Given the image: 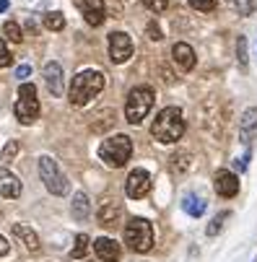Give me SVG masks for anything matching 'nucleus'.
Listing matches in <instances>:
<instances>
[{
    "label": "nucleus",
    "mask_w": 257,
    "mask_h": 262,
    "mask_svg": "<svg viewBox=\"0 0 257 262\" xmlns=\"http://www.w3.org/2000/svg\"><path fill=\"white\" fill-rule=\"evenodd\" d=\"M42 21H45V26H47V29H52V31H60V29L65 26V16H62V13H57V11H50Z\"/></svg>",
    "instance_id": "nucleus-24"
},
{
    "label": "nucleus",
    "mask_w": 257,
    "mask_h": 262,
    "mask_svg": "<svg viewBox=\"0 0 257 262\" xmlns=\"http://www.w3.org/2000/svg\"><path fill=\"white\" fill-rule=\"evenodd\" d=\"M148 36H151L154 42L164 39V34H161V29H159V24H156V21H151V24H148Z\"/></svg>",
    "instance_id": "nucleus-32"
},
{
    "label": "nucleus",
    "mask_w": 257,
    "mask_h": 262,
    "mask_svg": "<svg viewBox=\"0 0 257 262\" xmlns=\"http://www.w3.org/2000/svg\"><path fill=\"white\" fill-rule=\"evenodd\" d=\"M120 213H122L120 203H115V200L104 203V205L99 208V213H96V221H99V226H115V223L120 221Z\"/></svg>",
    "instance_id": "nucleus-17"
},
{
    "label": "nucleus",
    "mask_w": 257,
    "mask_h": 262,
    "mask_svg": "<svg viewBox=\"0 0 257 262\" xmlns=\"http://www.w3.org/2000/svg\"><path fill=\"white\" fill-rule=\"evenodd\" d=\"M86 252H89V236H86V234H78V236H76V247L70 249V257L81 259Z\"/></svg>",
    "instance_id": "nucleus-26"
},
{
    "label": "nucleus",
    "mask_w": 257,
    "mask_h": 262,
    "mask_svg": "<svg viewBox=\"0 0 257 262\" xmlns=\"http://www.w3.org/2000/svg\"><path fill=\"white\" fill-rule=\"evenodd\" d=\"M11 252V244L6 242V236H0V257H6Z\"/></svg>",
    "instance_id": "nucleus-34"
},
{
    "label": "nucleus",
    "mask_w": 257,
    "mask_h": 262,
    "mask_svg": "<svg viewBox=\"0 0 257 262\" xmlns=\"http://www.w3.org/2000/svg\"><path fill=\"white\" fill-rule=\"evenodd\" d=\"M31 76V65H18L16 68V78L21 81V78H29Z\"/></svg>",
    "instance_id": "nucleus-33"
},
{
    "label": "nucleus",
    "mask_w": 257,
    "mask_h": 262,
    "mask_svg": "<svg viewBox=\"0 0 257 262\" xmlns=\"http://www.w3.org/2000/svg\"><path fill=\"white\" fill-rule=\"evenodd\" d=\"M239 138H242V143H247V145L257 138V106L244 109V115H242V120H239Z\"/></svg>",
    "instance_id": "nucleus-12"
},
{
    "label": "nucleus",
    "mask_w": 257,
    "mask_h": 262,
    "mask_svg": "<svg viewBox=\"0 0 257 262\" xmlns=\"http://www.w3.org/2000/svg\"><path fill=\"white\" fill-rule=\"evenodd\" d=\"M154 101H156V94L151 86H135L125 101V120L130 125H140L154 109Z\"/></svg>",
    "instance_id": "nucleus-3"
},
{
    "label": "nucleus",
    "mask_w": 257,
    "mask_h": 262,
    "mask_svg": "<svg viewBox=\"0 0 257 262\" xmlns=\"http://www.w3.org/2000/svg\"><path fill=\"white\" fill-rule=\"evenodd\" d=\"M182 208H185V213L192 215V218H200V215L205 213V203H203L198 195H187L185 203H182Z\"/></svg>",
    "instance_id": "nucleus-20"
},
{
    "label": "nucleus",
    "mask_w": 257,
    "mask_h": 262,
    "mask_svg": "<svg viewBox=\"0 0 257 262\" xmlns=\"http://www.w3.org/2000/svg\"><path fill=\"white\" fill-rule=\"evenodd\" d=\"M81 11L89 26H101L106 18V8H104V0H81Z\"/></svg>",
    "instance_id": "nucleus-13"
},
{
    "label": "nucleus",
    "mask_w": 257,
    "mask_h": 262,
    "mask_svg": "<svg viewBox=\"0 0 257 262\" xmlns=\"http://www.w3.org/2000/svg\"><path fill=\"white\" fill-rule=\"evenodd\" d=\"M135 52V45H133V36L127 31H112L109 34V57H112V62L122 65L133 57Z\"/></svg>",
    "instance_id": "nucleus-8"
},
{
    "label": "nucleus",
    "mask_w": 257,
    "mask_h": 262,
    "mask_svg": "<svg viewBox=\"0 0 257 262\" xmlns=\"http://www.w3.org/2000/svg\"><path fill=\"white\" fill-rule=\"evenodd\" d=\"M213 187H216V192L221 195V198H234L239 192V177L234 171H229V169H221V171L216 174Z\"/></svg>",
    "instance_id": "nucleus-11"
},
{
    "label": "nucleus",
    "mask_w": 257,
    "mask_h": 262,
    "mask_svg": "<svg viewBox=\"0 0 257 262\" xmlns=\"http://www.w3.org/2000/svg\"><path fill=\"white\" fill-rule=\"evenodd\" d=\"M11 8V3H8V0H0V13H6Z\"/></svg>",
    "instance_id": "nucleus-36"
},
{
    "label": "nucleus",
    "mask_w": 257,
    "mask_h": 262,
    "mask_svg": "<svg viewBox=\"0 0 257 262\" xmlns=\"http://www.w3.org/2000/svg\"><path fill=\"white\" fill-rule=\"evenodd\" d=\"M125 244L133 252H148L154 247V226L145 218H133L125 226Z\"/></svg>",
    "instance_id": "nucleus-5"
},
{
    "label": "nucleus",
    "mask_w": 257,
    "mask_h": 262,
    "mask_svg": "<svg viewBox=\"0 0 257 262\" xmlns=\"http://www.w3.org/2000/svg\"><path fill=\"white\" fill-rule=\"evenodd\" d=\"M151 135L159 143H177L182 135H185V120H182V112L177 106H166L161 109L154 125H151Z\"/></svg>",
    "instance_id": "nucleus-2"
},
{
    "label": "nucleus",
    "mask_w": 257,
    "mask_h": 262,
    "mask_svg": "<svg viewBox=\"0 0 257 262\" xmlns=\"http://www.w3.org/2000/svg\"><path fill=\"white\" fill-rule=\"evenodd\" d=\"M247 161H249V156H242V159H237V169H239V171H244V169H247Z\"/></svg>",
    "instance_id": "nucleus-35"
},
{
    "label": "nucleus",
    "mask_w": 257,
    "mask_h": 262,
    "mask_svg": "<svg viewBox=\"0 0 257 262\" xmlns=\"http://www.w3.org/2000/svg\"><path fill=\"white\" fill-rule=\"evenodd\" d=\"M151 190V174L145 171V169H133L127 174V182H125V192L130 200H140L145 198Z\"/></svg>",
    "instance_id": "nucleus-9"
},
{
    "label": "nucleus",
    "mask_w": 257,
    "mask_h": 262,
    "mask_svg": "<svg viewBox=\"0 0 257 262\" xmlns=\"http://www.w3.org/2000/svg\"><path fill=\"white\" fill-rule=\"evenodd\" d=\"M172 57H174V62H177L182 70H192L195 62H198L195 50H192L187 42H177V45L172 47Z\"/></svg>",
    "instance_id": "nucleus-14"
},
{
    "label": "nucleus",
    "mask_w": 257,
    "mask_h": 262,
    "mask_svg": "<svg viewBox=\"0 0 257 262\" xmlns=\"http://www.w3.org/2000/svg\"><path fill=\"white\" fill-rule=\"evenodd\" d=\"M187 3H190V8L203 11V13H210L216 8V0H187Z\"/></svg>",
    "instance_id": "nucleus-28"
},
{
    "label": "nucleus",
    "mask_w": 257,
    "mask_h": 262,
    "mask_svg": "<svg viewBox=\"0 0 257 262\" xmlns=\"http://www.w3.org/2000/svg\"><path fill=\"white\" fill-rule=\"evenodd\" d=\"M18 151H21V143H18V140H8V143L3 145V151H0V164H11Z\"/></svg>",
    "instance_id": "nucleus-21"
},
{
    "label": "nucleus",
    "mask_w": 257,
    "mask_h": 262,
    "mask_svg": "<svg viewBox=\"0 0 257 262\" xmlns=\"http://www.w3.org/2000/svg\"><path fill=\"white\" fill-rule=\"evenodd\" d=\"M226 221H229V213H226V210H224V213H218V215H216V218H213V221L208 223V229H205V234H208V236H216L218 231L224 229V223H226Z\"/></svg>",
    "instance_id": "nucleus-25"
},
{
    "label": "nucleus",
    "mask_w": 257,
    "mask_h": 262,
    "mask_svg": "<svg viewBox=\"0 0 257 262\" xmlns=\"http://www.w3.org/2000/svg\"><path fill=\"white\" fill-rule=\"evenodd\" d=\"M169 161H172V171H177V174H185V171L190 169V154H185V151L174 154Z\"/></svg>",
    "instance_id": "nucleus-22"
},
{
    "label": "nucleus",
    "mask_w": 257,
    "mask_h": 262,
    "mask_svg": "<svg viewBox=\"0 0 257 262\" xmlns=\"http://www.w3.org/2000/svg\"><path fill=\"white\" fill-rule=\"evenodd\" d=\"M42 78H45V86L52 96H62L65 94V73H62V65L60 62H47L45 70H42Z\"/></svg>",
    "instance_id": "nucleus-10"
},
{
    "label": "nucleus",
    "mask_w": 257,
    "mask_h": 262,
    "mask_svg": "<svg viewBox=\"0 0 257 262\" xmlns=\"http://www.w3.org/2000/svg\"><path fill=\"white\" fill-rule=\"evenodd\" d=\"M106 86V76L99 70H81L76 78L70 81L68 89V99L73 106H86L91 99L99 96V91Z\"/></svg>",
    "instance_id": "nucleus-1"
},
{
    "label": "nucleus",
    "mask_w": 257,
    "mask_h": 262,
    "mask_svg": "<svg viewBox=\"0 0 257 262\" xmlns=\"http://www.w3.org/2000/svg\"><path fill=\"white\" fill-rule=\"evenodd\" d=\"M94 252L104 259V262H117L120 259V244L109 236H99L94 242Z\"/></svg>",
    "instance_id": "nucleus-15"
},
{
    "label": "nucleus",
    "mask_w": 257,
    "mask_h": 262,
    "mask_svg": "<svg viewBox=\"0 0 257 262\" xmlns=\"http://www.w3.org/2000/svg\"><path fill=\"white\" fill-rule=\"evenodd\" d=\"M133 156V140L127 135H115V138H106L99 145V159L112 166V169H122Z\"/></svg>",
    "instance_id": "nucleus-4"
},
{
    "label": "nucleus",
    "mask_w": 257,
    "mask_h": 262,
    "mask_svg": "<svg viewBox=\"0 0 257 262\" xmlns=\"http://www.w3.org/2000/svg\"><path fill=\"white\" fill-rule=\"evenodd\" d=\"M234 6L242 16H252L257 11V0H234Z\"/></svg>",
    "instance_id": "nucleus-27"
},
{
    "label": "nucleus",
    "mask_w": 257,
    "mask_h": 262,
    "mask_svg": "<svg viewBox=\"0 0 257 262\" xmlns=\"http://www.w3.org/2000/svg\"><path fill=\"white\" fill-rule=\"evenodd\" d=\"M13 234L24 242V247H26L29 252H39L42 242H39V236H36V231H34V229L24 226V223H13Z\"/></svg>",
    "instance_id": "nucleus-18"
},
{
    "label": "nucleus",
    "mask_w": 257,
    "mask_h": 262,
    "mask_svg": "<svg viewBox=\"0 0 257 262\" xmlns=\"http://www.w3.org/2000/svg\"><path fill=\"white\" fill-rule=\"evenodd\" d=\"M21 195V182L13 171L0 169V198H18Z\"/></svg>",
    "instance_id": "nucleus-16"
},
{
    "label": "nucleus",
    "mask_w": 257,
    "mask_h": 262,
    "mask_svg": "<svg viewBox=\"0 0 257 262\" xmlns=\"http://www.w3.org/2000/svg\"><path fill=\"white\" fill-rule=\"evenodd\" d=\"M16 117L21 125H31L39 117V99H36V86L34 83H21L18 99H16Z\"/></svg>",
    "instance_id": "nucleus-7"
},
{
    "label": "nucleus",
    "mask_w": 257,
    "mask_h": 262,
    "mask_svg": "<svg viewBox=\"0 0 257 262\" xmlns=\"http://www.w3.org/2000/svg\"><path fill=\"white\" fill-rule=\"evenodd\" d=\"M3 34L8 36L11 42H18V45H21V39H24V31H21V26H18L16 21H6V24H3Z\"/></svg>",
    "instance_id": "nucleus-23"
},
{
    "label": "nucleus",
    "mask_w": 257,
    "mask_h": 262,
    "mask_svg": "<svg viewBox=\"0 0 257 262\" xmlns=\"http://www.w3.org/2000/svg\"><path fill=\"white\" fill-rule=\"evenodd\" d=\"M70 213H73V218H76V221H86V218H89L91 203H89V195H86V192H76V195H73Z\"/></svg>",
    "instance_id": "nucleus-19"
},
{
    "label": "nucleus",
    "mask_w": 257,
    "mask_h": 262,
    "mask_svg": "<svg viewBox=\"0 0 257 262\" xmlns=\"http://www.w3.org/2000/svg\"><path fill=\"white\" fill-rule=\"evenodd\" d=\"M39 177H42V182H45V187L55 195V198H62L68 190H70V182H68V177L60 171V166H57V161L52 159V156H39Z\"/></svg>",
    "instance_id": "nucleus-6"
},
{
    "label": "nucleus",
    "mask_w": 257,
    "mask_h": 262,
    "mask_svg": "<svg viewBox=\"0 0 257 262\" xmlns=\"http://www.w3.org/2000/svg\"><path fill=\"white\" fill-rule=\"evenodd\" d=\"M237 55H239V62L247 65V39H244V36L237 39Z\"/></svg>",
    "instance_id": "nucleus-31"
},
{
    "label": "nucleus",
    "mask_w": 257,
    "mask_h": 262,
    "mask_svg": "<svg viewBox=\"0 0 257 262\" xmlns=\"http://www.w3.org/2000/svg\"><path fill=\"white\" fill-rule=\"evenodd\" d=\"M13 62V55L8 52V47L3 45V39H0V68H8Z\"/></svg>",
    "instance_id": "nucleus-30"
},
{
    "label": "nucleus",
    "mask_w": 257,
    "mask_h": 262,
    "mask_svg": "<svg viewBox=\"0 0 257 262\" xmlns=\"http://www.w3.org/2000/svg\"><path fill=\"white\" fill-rule=\"evenodd\" d=\"M143 6L148 11H154V13H164L166 6H169V0H143Z\"/></svg>",
    "instance_id": "nucleus-29"
}]
</instances>
